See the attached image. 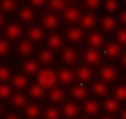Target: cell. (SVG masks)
<instances>
[{"label": "cell", "instance_id": "1", "mask_svg": "<svg viewBox=\"0 0 126 119\" xmlns=\"http://www.w3.org/2000/svg\"><path fill=\"white\" fill-rule=\"evenodd\" d=\"M56 82V74L49 68H45L41 71H38V85L43 90L53 88Z\"/></svg>", "mask_w": 126, "mask_h": 119}, {"label": "cell", "instance_id": "2", "mask_svg": "<svg viewBox=\"0 0 126 119\" xmlns=\"http://www.w3.org/2000/svg\"><path fill=\"white\" fill-rule=\"evenodd\" d=\"M81 19V12L75 6H69L64 11V20L67 23H75Z\"/></svg>", "mask_w": 126, "mask_h": 119}, {"label": "cell", "instance_id": "3", "mask_svg": "<svg viewBox=\"0 0 126 119\" xmlns=\"http://www.w3.org/2000/svg\"><path fill=\"white\" fill-rule=\"evenodd\" d=\"M5 33H6V37L11 40H16L20 38V36L22 35V27L16 23V22H12L10 25H7L6 30H5Z\"/></svg>", "mask_w": 126, "mask_h": 119}, {"label": "cell", "instance_id": "4", "mask_svg": "<svg viewBox=\"0 0 126 119\" xmlns=\"http://www.w3.org/2000/svg\"><path fill=\"white\" fill-rule=\"evenodd\" d=\"M83 59L84 61L89 65H95L99 63L100 60V55H99V52L97 49H93V48H89L87 50H84L83 53Z\"/></svg>", "mask_w": 126, "mask_h": 119}, {"label": "cell", "instance_id": "5", "mask_svg": "<svg viewBox=\"0 0 126 119\" xmlns=\"http://www.w3.org/2000/svg\"><path fill=\"white\" fill-rule=\"evenodd\" d=\"M75 79V73L70 69H61L56 75V80L60 81L63 85H70Z\"/></svg>", "mask_w": 126, "mask_h": 119}, {"label": "cell", "instance_id": "6", "mask_svg": "<svg viewBox=\"0 0 126 119\" xmlns=\"http://www.w3.org/2000/svg\"><path fill=\"white\" fill-rule=\"evenodd\" d=\"M63 113L66 118L69 119H75L79 116V107L76 103L74 102H66L63 107Z\"/></svg>", "mask_w": 126, "mask_h": 119}, {"label": "cell", "instance_id": "7", "mask_svg": "<svg viewBox=\"0 0 126 119\" xmlns=\"http://www.w3.org/2000/svg\"><path fill=\"white\" fill-rule=\"evenodd\" d=\"M99 75H100V79L103 81L111 82L113 80H115V78H116V70L113 66H110V65H105V66H103L100 69Z\"/></svg>", "mask_w": 126, "mask_h": 119}, {"label": "cell", "instance_id": "8", "mask_svg": "<svg viewBox=\"0 0 126 119\" xmlns=\"http://www.w3.org/2000/svg\"><path fill=\"white\" fill-rule=\"evenodd\" d=\"M17 50H18L21 57L28 58L33 53V44L31 43V40H23L22 42H20V44L17 45Z\"/></svg>", "mask_w": 126, "mask_h": 119}, {"label": "cell", "instance_id": "9", "mask_svg": "<svg viewBox=\"0 0 126 119\" xmlns=\"http://www.w3.org/2000/svg\"><path fill=\"white\" fill-rule=\"evenodd\" d=\"M43 25H44L45 28H48L50 31H54L59 26V20H58V17L54 14H50L49 12V14L44 15V17H43Z\"/></svg>", "mask_w": 126, "mask_h": 119}, {"label": "cell", "instance_id": "10", "mask_svg": "<svg viewBox=\"0 0 126 119\" xmlns=\"http://www.w3.org/2000/svg\"><path fill=\"white\" fill-rule=\"evenodd\" d=\"M80 22H81L82 28H84V30H91V28H93V27L95 26V23H97V19H95L94 14L88 12V14H84V15L81 16Z\"/></svg>", "mask_w": 126, "mask_h": 119}, {"label": "cell", "instance_id": "11", "mask_svg": "<svg viewBox=\"0 0 126 119\" xmlns=\"http://www.w3.org/2000/svg\"><path fill=\"white\" fill-rule=\"evenodd\" d=\"M48 43V47H49V50H59L63 45V37L59 35V33H53L49 36V38L47 40Z\"/></svg>", "mask_w": 126, "mask_h": 119}, {"label": "cell", "instance_id": "12", "mask_svg": "<svg viewBox=\"0 0 126 119\" xmlns=\"http://www.w3.org/2000/svg\"><path fill=\"white\" fill-rule=\"evenodd\" d=\"M66 37H67V40L70 42H72V43H79L83 38V32L79 27H71V28L67 30Z\"/></svg>", "mask_w": 126, "mask_h": 119}, {"label": "cell", "instance_id": "13", "mask_svg": "<svg viewBox=\"0 0 126 119\" xmlns=\"http://www.w3.org/2000/svg\"><path fill=\"white\" fill-rule=\"evenodd\" d=\"M61 60L65 64H74L77 60V52L72 48H65L61 53Z\"/></svg>", "mask_w": 126, "mask_h": 119}, {"label": "cell", "instance_id": "14", "mask_svg": "<svg viewBox=\"0 0 126 119\" xmlns=\"http://www.w3.org/2000/svg\"><path fill=\"white\" fill-rule=\"evenodd\" d=\"M83 111L88 116H95L99 112V104L94 99H88L83 103Z\"/></svg>", "mask_w": 126, "mask_h": 119}, {"label": "cell", "instance_id": "15", "mask_svg": "<svg viewBox=\"0 0 126 119\" xmlns=\"http://www.w3.org/2000/svg\"><path fill=\"white\" fill-rule=\"evenodd\" d=\"M103 43H104V38H103V36L99 32H92L88 36V44L93 49H97V48L102 47Z\"/></svg>", "mask_w": 126, "mask_h": 119}, {"label": "cell", "instance_id": "16", "mask_svg": "<svg viewBox=\"0 0 126 119\" xmlns=\"http://www.w3.org/2000/svg\"><path fill=\"white\" fill-rule=\"evenodd\" d=\"M18 16L23 22H31L34 19V10L32 6H23L18 11Z\"/></svg>", "mask_w": 126, "mask_h": 119}, {"label": "cell", "instance_id": "17", "mask_svg": "<svg viewBox=\"0 0 126 119\" xmlns=\"http://www.w3.org/2000/svg\"><path fill=\"white\" fill-rule=\"evenodd\" d=\"M27 35H28V38L31 40H33V42H41L43 40V36H44L43 30L39 26H32V27H30Z\"/></svg>", "mask_w": 126, "mask_h": 119}, {"label": "cell", "instance_id": "18", "mask_svg": "<svg viewBox=\"0 0 126 119\" xmlns=\"http://www.w3.org/2000/svg\"><path fill=\"white\" fill-rule=\"evenodd\" d=\"M11 82H12L14 87L17 88V90H23V88H26L28 86V79L25 75H22V74L15 75L12 78V80H11Z\"/></svg>", "mask_w": 126, "mask_h": 119}, {"label": "cell", "instance_id": "19", "mask_svg": "<svg viewBox=\"0 0 126 119\" xmlns=\"http://www.w3.org/2000/svg\"><path fill=\"white\" fill-rule=\"evenodd\" d=\"M115 27H116V21H115V19L113 16L107 15V16L103 17V20H102V28L105 32H111V31L115 30Z\"/></svg>", "mask_w": 126, "mask_h": 119}, {"label": "cell", "instance_id": "20", "mask_svg": "<svg viewBox=\"0 0 126 119\" xmlns=\"http://www.w3.org/2000/svg\"><path fill=\"white\" fill-rule=\"evenodd\" d=\"M38 69H39L38 63H37L36 60H32V59L27 60V61L23 63V65H22V70H23L26 74H28V75H34V74H37V73H38Z\"/></svg>", "mask_w": 126, "mask_h": 119}, {"label": "cell", "instance_id": "21", "mask_svg": "<svg viewBox=\"0 0 126 119\" xmlns=\"http://www.w3.org/2000/svg\"><path fill=\"white\" fill-rule=\"evenodd\" d=\"M64 97H65V92L61 88L55 87V88H51L50 92H49V99L53 103H60V102H63Z\"/></svg>", "mask_w": 126, "mask_h": 119}, {"label": "cell", "instance_id": "22", "mask_svg": "<svg viewBox=\"0 0 126 119\" xmlns=\"http://www.w3.org/2000/svg\"><path fill=\"white\" fill-rule=\"evenodd\" d=\"M11 103H12V106L16 107V108H22L23 106H26L27 98H26V96H25L23 93L17 92V93L12 95V97H11Z\"/></svg>", "mask_w": 126, "mask_h": 119}, {"label": "cell", "instance_id": "23", "mask_svg": "<svg viewBox=\"0 0 126 119\" xmlns=\"http://www.w3.org/2000/svg\"><path fill=\"white\" fill-rule=\"evenodd\" d=\"M76 75H77V78L81 80L82 82H88L89 80L92 79V71H91V69L88 66L79 68L77 71H76Z\"/></svg>", "mask_w": 126, "mask_h": 119}, {"label": "cell", "instance_id": "24", "mask_svg": "<svg viewBox=\"0 0 126 119\" xmlns=\"http://www.w3.org/2000/svg\"><path fill=\"white\" fill-rule=\"evenodd\" d=\"M71 96L72 98H75L76 101H82L87 97V90L83 86H75L71 90Z\"/></svg>", "mask_w": 126, "mask_h": 119}, {"label": "cell", "instance_id": "25", "mask_svg": "<svg viewBox=\"0 0 126 119\" xmlns=\"http://www.w3.org/2000/svg\"><path fill=\"white\" fill-rule=\"evenodd\" d=\"M92 90H93V92H94L97 96H99V97L107 96V93H108V87H107L105 82H102V81H97V82H94Z\"/></svg>", "mask_w": 126, "mask_h": 119}, {"label": "cell", "instance_id": "26", "mask_svg": "<svg viewBox=\"0 0 126 119\" xmlns=\"http://www.w3.org/2000/svg\"><path fill=\"white\" fill-rule=\"evenodd\" d=\"M121 53V48L118 43H110L108 47H107V54L111 58V59H116Z\"/></svg>", "mask_w": 126, "mask_h": 119}, {"label": "cell", "instance_id": "27", "mask_svg": "<svg viewBox=\"0 0 126 119\" xmlns=\"http://www.w3.org/2000/svg\"><path fill=\"white\" fill-rule=\"evenodd\" d=\"M48 5H49V9L51 11H56V12H64L65 9L67 7L66 2L63 1V0H53Z\"/></svg>", "mask_w": 126, "mask_h": 119}, {"label": "cell", "instance_id": "28", "mask_svg": "<svg viewBox=\"0 0 126 119\" xmlns=\"http://www.w3.org/2000/svg\"><path fill=\"white\" fill-rule=\"evenodd\" d=\"M53 53L49 49H43L42 52L39 53V61L42 63L43 65H50L53 63Z\"/></svg>", "mask_w": 126, "mask_h": 119}, {"label": "cell", "instance_id": "29", "mask_svg": "<svg viewBox=\"0 0 126 119\" xmlns=\"http://www.w3.org/2000/svg\"><path fill=\"white\" fill-rule=\"evenodd\" d=\"M30 95L33 99H41L44 96V90L38 85V83H34L30 87Z\"/></svg>", "mask_w": 126, "mask_h": 119}, {"label": "cell", "instance_id": "30", "mask_svg": "<svg viewBox=\"0 0 126 119\" xmlns=\"http://www.w3.org/2000/svg\"><path fill=\"white\" fill-rule=\"evenodd\" d=\"M16 7H17V4H16V1H14V0H4V1L0 2V9H1V11L5 12V14L12 12Z\"/></svg>", "mask_w": 126, "mask_h": 119}, {"label": "cell", "instance_id": "31", "mask_svg": "<svg viewBox=\"0 0 126 119\" xmlns=\"http://www.w3.org/2000/svg\"><path fill=\"white\" fill-rule=\"evenodd\" d=\"M104 107L108 113H116L119 111V102L114 98H108L104 102Z\"/></svg>", "mask_w": 126, "mask_h": 119}, {"label": "cell", "instance_id": "32", "mask_svg": "<svg viewBox=\"0 0 126 119\" xmlns=\"http://www.w3.org/2000/svg\"><path fill=\"white\" fill-rule=\"evenodd\" d=\"M41 114V109L37 104H28L26 108V116L30 119H37Z\"/></svg>", "mask_w": 126, "mask_h": 119}, {"label": "cell", "instance_id": "33", "mask_svg": "<svg viewBox=\"0 0 126 119\" xmlns=\"http://www.w3.org/2000/svg\"><path fill=\"white\" fill-rule=\"evenodd\" d=\"M60 112L55 107H48L44 111V119H59Z\"/></svg>", "mask_w": 126, "mask_h": 119}, {"label": "cell", "instance_id": "34", "mask_svg": "<svg viewBox=\"0 0 126 119\" xmlns=\"http://www.w3.org/2000/svg\"><path fill=\"white\" fill-rule=\"evenodd\" d=\"M12 95L11 87L7 83H1L0 85V99H7Z\"/></svg>", "mask_w": 126, "mask_h": 119}, {"label": "cell", "instance_id": "35", "mask_svg": "<svg viewBox=\"0 0 126 119\" xmlns=\"http://www.w3.org/2000/svg\"><path fill=\"white\" fill-rule=\"evenodd\" d=\"M115 99L119 102V101H126V86H118L115 88Z\"/></svg>", "mask_w": 126, "mask_h": 119}, {"label": "cell", "instance_id": "36", "mask_svg": "<svg viewBox=\"0 0 126 119\" xmlns=\"http://www.w3.org/2000/svg\"><path fill=\"white\" fill-rule=\"evenodd\" d=\"M11 78V71L7 66L1 65L0 66V82H5Z\"/></svg>", "mask_w": 126, "mask_h": 119}, {"label": "cell", "instance_id": "37", "mask_svg": "<svg viewBox=\"0 0 126 119\" xmlns=\"http://www.w3.org/2000/svg\"><path fill=\"white\" fill-rule=\"evenodd\" d=\"M10 52V44L6 40L0 38V57H5Z\"/></svg>", "mask_w": 126, "mask_h": 119}, {"label": "cell", "instance_id": "38", "mask_svg": "<svg viewBox=\"0 0 126 119\" xmlns=\"http://www.w3.org/2000/svg\"><path fill=\"white\" fill-rule=\"evenodd\" d=\"M104 7H105V10L109 14H113V12H115L118 10L119 6H118V2L116 1H114V0H107L104 2Z\"/></svg>", "mask_w": 126, "mask_h": 119}, {"label": "cell", "instance_id": "39", "mask_svg": "<svg viewBox=\"0 0 126 119\" xmlns=\"http://www.w3.org/2000/svg\"><path fill=\"white\" fill-rule=\"evenodd\" d=\"M116 40H118V44H121V45H126V30L123 28L120 31H118L116 33Z\"/></svg>", "mask_w": 126, "mask_h": 119}, {"label": "cell", "instance_id": "40", "mask_svg": "<svg viewBox=\"0 0 126 119\" xmlns=\"http://www.w3.org/2000/svg\"><path fill=\"white\" fill-rule=\"evenodd\" d=\"M84 6L88 10H97L99 7V1L98 0H87V1H84Z\"/></svg>", "mask_w": 126, "mask_h": 119}, {"label": "cell", "instance_id": "41", "mask_svg": "<svg viewBox=\"0 0 126 119\" xmlns=\"http://www.w3.org/2000/svg\"><path fill=\"white\" fill-rule=\"evenodd\" d=\"M31 5H33V7H43V6H45V1H43V0H33V1H31Z\"/></svg>", "mask_w": 126, "mask_h": 119}, {"label": "cell", "instance_id": "42", "mask_svg": "<svg viewBox=\"0 0 126 119\" xmlns=\"http://www.w3.org/2000/svg\"><path fill=\"white\" fill-rule=\"evenodd\" d=\"M119 17H120V22H121L123 25H125L126 26V10L125 11H123V12L120 14V16H119Z\"/></svg>", "mask_w": 126, "mask_h": 119}, {"label": "cell", "instance_id": "43", "mask_svg": "<svg viewBox=\"0 0 126 119\" xmlns=\"http://www.w3.org/2000/svg\"><path fill=\"white\" fill-rule=\"evenodd\" d=\"M5 119H20L18 116H16V114H14V113H10V114H7Z\"/></svg>", "mask_w": 126, "mask_h": 119}, {"label": "cell", "instance_id": "44", "mask_svg": "<svg viewBox=\"0 0 126 119\" xmlns=\"http://www.w3.org/2000/svg\"><path fill=\"white\" fill-rule=\"evenodd\" d=\"M4 23H5V16H4V15L0 12V27H1Z\"/></svg>", "mask_w": 126, "mask_h": 119}, {"label": "cell", "instance_id": "45", "mask_svg": "<svg viewBox=\"0 0 126 119\" xmlns=\"http://www.w3.org/2000/svg\"><path fill=\"white\" fill-rule=\"evenodd\" d=\"M121 61H123V64L125 65V68H126V53L123 55V59H121Z\"/></svg>", "mask_w": 126, "mask_h": 119}, {"label": "cell", "instance_id": "46", "mask_svg": "<svg viewBox=\"0 0 126 119\" xmlns=\"http://www.w3.org/2000/svg\"><path fill=\"white\" fill-rule=\"evenodd\" d=\"M121 119H126V109L123 111V113H121Z\"/></svg>", "mask_w": 126, "mask_h": 119}, {"label": "cell", "instance_id": "47", "mask_svg": "<svg viewBox=\"0 0 126 119\" xmlns=\"http://www.w3.org/2000/svg\"><path fill=\"white\" fill-rule=\"evenodd\" d=\"M1 113H2V106L0 104V116H1Z\"/></svg>", "mask_w": 126, "mask_h": 119}, {"label": "cell", "instance_id": "48", "mask_svg": "<svg viewBox=\"0 0 126 119\" xmlns=\"http://www.w3.org/2000/svg\"><path fill=\"white\" fill-rule=\"evenodd\" d=\"M102 119H113L111 117H104V118H102Z\"/></svg>", "mask_w": 126, "mask_h": 119}, {"label": "cell", "instance_id": "49", "mask_svg": "<svg viewBox=\"0 0 126 119\" xmlns=\"http://www.w3.org/2000/svg\"><path fill=\"white\" fill-rule=\"evenodd\" d=\"M82 119H88V118H82Z\"/></svg>", "mask_w": 126, "mask_h": 119}]
</instances>
